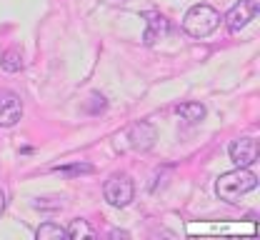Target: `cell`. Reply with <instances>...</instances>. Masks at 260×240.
<instances>
[{"label":"cell","mask_w":260,"mask_h":240,"mask_svg":"<svg viewBox=\"0 0 260 240\" xmlns=\"http://www.w3.org/2000/svg\"><path fill=\"white\" fill-rule=\"evenodd\" d=\"M255 188H258V178L250 170H245V168L223 173V175L218 178V195H220V200H225V203H238L245 193H250V190H255Z\"/></svg>","instance_id":"obj_1"},{"label":"cell","mask_w":260,"mask_h":240,"mask_svg":"<svg viewBox=\"0 0 260 240\" xmlns=\"http://www.w3.org/2000/svg\"><path fill=\"white\" fill-rule=\"evenodd\" d=\"M20 68H23V58H20L18 50H10V53L3 55V70L5 73H20Z\"/></svg>","instance_id":"obj_12"},{"label":"cell","mask_w":260,"mask_h":240,"mask_svg":"<svg viewBox=\"0 0 260 240\" xmlns=\"http://www.w3.org/2000/svg\"><path fill=\"white\" fill-rule=\"evenodd\" d=\"M35 238L38 240H60V238H68V230H65L63 225H58V223H43L38 230H35Z\"/></svg>","instance_id":"obj_11"},{"label":"cell","mask_w":260,"mask_h":240,"mask_svg":"<svg viewBox=\"0 0 260 240\" xmlns=\"http://www.w3.org/2000/svg\"><path fill=\"white\" fill-rule=\"evenodd\" d=\"M255 15H258V3H255V0H240L238 5L230 8V13L225 15L228 30H230V33H240Z\"/></svg>","instance_id":"obj_4"},{"label":"cell","mask_w":260,"mask_h":240,"mask_svg":"<svg viewBox=\"0 0 260 240\" xmlns=\"http://www.w3.org/2000/svg\"><path fill=\"white\" fill-rule=\"evenodd\" d=\"M3 210H5V193L0 190V215H3Z\"/></svg>","instance_id":"obj_14"},{"label":"cell","mask_w":260,"mask_h":240,"mask_svg":"<svg viewBox=\"0 0 260 240\" xmlns=\"http://www.w3.org/2000/svg\"><path fill=\"white\" fill-rule=\"evenodd\" d=\"M175 113H178L183 120H188V123H200V120L205 118V105H200V103H180V105H175Z\"/></svg>","instance_id":"obj_9"},{"label":"cell","mask_w":260,"mask_h":240,"mask_svg":"<svg viewBox=\"0 0 260 240\" xmlns=\"http://www.w3.org/2000/svg\"><path fill=\"white\" fill-rule=\"evenodd\" d=\"M53 170L63 173V175H80V173H93V165H68V168H60V165H55Z\"/></svg>","instance_id":"obj_13"},{"label":"cell","mask_w":260,"mask_h":240,"mask_svg":"<svg viewBox=\"0 0 260 240\" xmlns=\"http://www.w3.org/2000/svg\"><path fill=\"white\" fill-rule=\"evenodd\" d=\"M105 200L113 208H125L130 205V200L135 198V185L130 180V175H113L108 178L105 188H103Z\"/></svg>","instance_id":"obj_3"},{"label":"cell","mask_w":260,"mask_h":240,"mask_svg":"<svg viewBox=\"0 0 260 240\" xmlns=\"http://www.w3.org/2000/svg\"><path fill=\"white\" fill-rule=\"evenodd\" d=\"M218 25H220V13L205 3L193 5L183 18V30L193 38H208L210 33H215Z\"/></svg>","instance_id":"obj_2"},{"label":"cell","mask_w":260,"mask_h":240,"mask_svg":"<svg viewBox=\"0 0 260 240\" xmlns=\"http://www.w3.org/2000/svg\"><path fill=\"white\" fill-rule=\"evenodd\" d=\"M230 158L238 168H248L258 160V143L253 138H238L230 143Z\"/></svg>","instance_id":"obj_6"},{"label":"cell","mask_w":260,"mask_h":240,"mask_svg":"<svg viewBox=\"0 0 260 240\" xmlns=\"http://www.w3.org/2000/svg\"><path fill=\"white\" fill-rule=\"evenodd\" d=\"M23 115V100L13 90H0V128H13Z\"/></svg>","instance_id":"obj_5"},{"label":"cell","mask_w":260,"mask_h":240,"mask_svg":"<svg viewBox=\"0 0 260 240\" xmlns=\"http://www.w3.org/2000/svg\"><path fill=\"white\" fill-rule=\"evenodd\" d=\"M128 140L135 150H150L153 143H155V128H153L150 123H145V120H143V123H135V125L130 128Z\"/></svg>","instance_id":"obj_7"},{"label":"cell","mask_w":260,"mask_h":240,"mask_svg":"<svg viewBox=\"0 0 260 240\" xmlns=\"http://www.w3.org/2000/svg\"><path fill=\"white\" fill-rule=\"evenodd\" d=\"M68 238L73 240H85V238H95V230L90 228V223L88 220H83V218H78V220H73L68 228Z\"/></svg>","instance_id":"obj_10"},{"label":"cell","mask_w":260,"mask_h":240,"mask_svg":"<svg viewBox=\"0 0 260 240\" xmlns=\"http://www.w3.org/2000/svg\"><path fill=\"white\" fill-rule=\"evenodd\" d=\"M143 18L148 20V30L143 35L145 45H153V43H158V40H162V38L168 35L170 23H168V18H162L160 13H145Z\"/></svg>","instance_id":"obj_8"}]
</instances>
